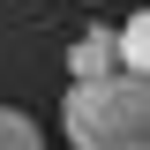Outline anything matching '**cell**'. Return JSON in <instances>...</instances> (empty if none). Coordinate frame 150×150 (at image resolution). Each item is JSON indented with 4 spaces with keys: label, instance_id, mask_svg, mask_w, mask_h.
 <instances>
[{
    "label": "cell",
    "instance_id": "1",
    "mask_svg": "<svg viewBox=\"0 0 150 150\" xmlns=\"http://www.w3.org/2000/svg\"><path fill=\"white\" fill-rule=\"evenodd\" d=\"M60 128L75 150H150V90L135 75L75 83L68 105H60Z\"/></svg>",
    "mask_w": 150,
    "mask_h": 150
},
{
    "label": "cell",
    "instance_id": "2",
    "mask_svg": "<svg viewBox=\"0 0 150 150\" xmlns=\"http://www.w3.org/2000/svg\"><path fill=\"white\" fill-rule=\"evenodd\" d=\"M68 68H75V83H105V75H120V68H112V30H83L75 53H68Z\"/></svg>",
    "mask_w": 150,
    "mask_h": 150
},
{
    "label": "cell",
    "instance_id": "3",
    "mask_svg": "<svg viewBox=\"0 0 150 150\" xmlns=\"http://www.w3.org/2000/svg\"><path fill=\"white\" fill-rule=\"evenodd\" d=\"M112 68L143 83V68H150V15H128V23H120V38H112Z\"/></svg>",
    "mask_w": 150,
    "mask_h": 150
},
{
    "label": "cell",
    "instance_id": "4",
    "mask_svg": "<svg viewBox=\"0 0 150 150\" xmlns=\"http://www.w3.org/2000/svg\"><path fill=\"white\" fill-rule=\"evenodd\" d=\"M0 150H45V135H38V120H30V112L0 105Z\"/></svg>",
    "mask_w": 150,
    "mask_h": 150
}]
</instances>
